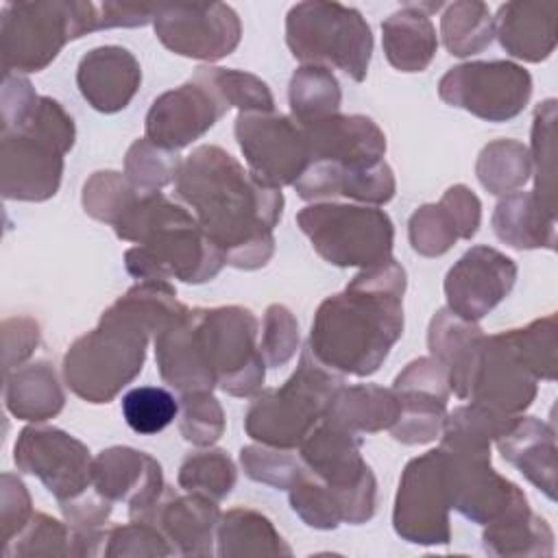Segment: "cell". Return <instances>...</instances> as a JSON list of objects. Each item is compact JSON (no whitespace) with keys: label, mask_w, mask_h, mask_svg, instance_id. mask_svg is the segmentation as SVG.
<instances>
[{"label":"cell","mask_w":558,"mask_h":558,"mask_svg":"<svg viewBox=\"0 0 558 558\" xmlns=\"http://www.w3.org/2000/svg\"><path fill=\"white\" fill-rule=\"evenodd\" d=\"M174 194L192 207L229 266L255 270L270 262L283 194L257 181L233 155L211 144L194 148L181 161Z\"/></svg>","instance_id":"1"},{"label":"cell","mask_w":558,"mask_h":558,"mask_svg":"<svg viewBox=\"0 0 558 558\" xmlns=\"http://www.w3.org/2000/svg\"><path fill=\"white\" fill-rule=\"evenodd\" d=\"M187 307L170 281H140L111 307L96 329L76 338L63 355V379L89 403H109L144 366L150 336Z\"/></svg>","instance_id":"2"},{"label":"cell","mask_w":558,"mask_h":558,"mask_svg":"<svg viewBox=\"0 0 558 558\" xmlns=\"http://www.w3.org/2000/svg\"><path fill=\"white\" fill-rule=\"evenodd\" d=\"M405 270L388 257L327 296L312 320L310 351L340 375L368 377L403 333Z\"/></svg>","instance_id":"3"},{"label":"cell","mask_w":558,"mask_h":558,"mask_svg":"<svg viewBox=\"0 0 558 558\" xmlns=\"http://www.w3.org/2000/svg\"><path fill=\"white\" fill-rule=\"evenodd\" d=\"M113 229L135 244L124 253V266L140 281L205 283L227 264L196 216L161 192L140 194Z\"/></svg>","instance_id":"4"},{"label":"cell","mask_w":558,"mask_h":558,"mask_svg":"<svg viewBox=\"0 0 558 558\" xmlns=\"http://www.w3.org/2000/svg\"><path fill=\"white\" fill-rule=\"evenodd\" d=\"M70 113L50 96H39L28 120L2 133L0 190L7 201H48L63 174V155L74 146Z\"/></svg>","instance_id":"5"},{"label":"cell","mask_w":558,"mask_h":558,"mask_svg":"<svg viewBox=\"0 0 558 558\" xmlns=\"http://www.w3.org/2000/svg\"><path fill=\"white\" fill-rule=\"evenodd\" d=\"M342 375L325 366L305 347L296 371L279 388L259 390L244 416L246 434L268 447L296 449L323 421Z\"/></svg>","instance_id":"6"},{"label":"cell","mask_w":558,"mask_h":558,"mask_svg":"<svg viewBox=\"0 0 558 558\" xmlns=\"http://www.w3.org/2000/svg\"><path fill=\"white\" fill-rule=\"evenodd\" d=\"M94 31H100V11L94 2H7L0 15L2 68L17 74L41 72L68 41Z\"/></svg>","instance_id":"7"},{"label":"cell","mask_w":558,"mask_h":558,"mask_svg":"<svg viewBox=\"0 0 558 558\" xmlns=\"http://www.w3.org/2000/svg\"><path fill=\"white\" fill-rule=\"evenodd\" d=\"M286 44L303 65L338 68L364 81L373 54V33L362 13L340 2H299L286 17Z\"/></svg>","instance_id":"8"},{"label":"cell","mask_w":558,"mask_h":558,"mask_svg":"<svg viewBox=\"0 0 558 558\" xmlns=\"http://www.w3.org/2000/svg\"><path fill=\"white\" fill-rule=\"evenodd\" d=\"M190 314L198 355L216 388L231 397H255L266 377L255 314L242 305L194 307Z\"/></svg>","instance_id":"9"},{"label":"cell","mask_w":558,"mask_h":558,"mask_svg":"<svg viewBox=\"0 0 558 558\" xmlns=\"http://www.w3.org/2000/svg\"><path fill=\"white\" fill-rule=\"evenodd\" d=\"M296 225L314 251L338 268H371L392 257L395 227L379 207L314 203L296 214Z\"/></svg>","instance_id":"10"},{"label":"cell","mask_w":558,"mask_h":558,"mask_svg":"<svg viewBox=\"0 0 558 558\" xmlns=\"http://www.w3.org/2000/svg\"><path fill=\"white\" fill-rule=\"evenodd\" d=\"M360 449V434H353L325 418L299 445V458L303 466L314 477L347 497L351 525H360L373 519L377 504V482Z\"/></svg>","instance_id":"11"},{"label":"cell","mask_w":558,"mask_h":558,"mask_svg":"<svg viewBox=\"0 0 558 558\" xmlns=\"http://www.w3.org/2000/svg\"><path fill=\"white\" fill-rule=\"evenodd\" d=\"M449 510L445 449L436 447L405 464L395 497L392 525L408 543L447 545L451 538Z\"/></svg>","instance_id":"12"},{"label":"cell","mask_w":558,"mask_h":558,"mask_svg":"<svg viewBox=\"0 0 558 558\" xmlns=\"http://www.w3.org/2000/svg\"><path fill=\"white\" fill-rule=\"evenodd\" d=\"M438 96L486 122L519 116L532 96V76L512 61H471L445 72Z\"/></svg>","instance_id":"13"},{"label":"cell","mask_w":558,"mask_h":558,"mask_svg":"<svg viewBox=\"0 0 558 558\" xmlns=\"http://www.w3.org/2000/svg\"><path fill=\"white\" fill-rule=\"evenodd\" d=\"M235 140L248 172L264 185L281 190L294 185L310 166V146L303 126L275 111H240Z\"/></svg>","instance_id":"14"},{"label":"cell","mask_w":558,"mask_h":558,"mask_svg":"<svg viewBox=\"0 0 558 558\" xmlns=\"http://www.w3.org/2000/svg\"><path fill=\"white\" fill-rule=\"evenodd\" d=\"M13 460L20 471L37 475L59 504L92 486L89 449L59 427L39 423L24 427L15 440Z\"/></svg>","instance_id":"15"},{"label":"cell","mask_w":558,"mask_h":558,"mask_svg":"<svg viewBox=\"0 0 558 558\" xmlns=\"http://www.w3.org/2000/svg\"><path fill=\"white\" fill-rule=\"evenodd\" d=\"M445 477L451 508L473 523L488 525L530 508L525 493L490 466V453L445 449Z\"/></svg>","instance_id":"16"},{"label":"cell","mask_w":558,"mask_h":558,"mask_svg":"<svg viewBox=\"0 0 558 558\" xmlns=\"http://www.w3.org/2000/svg\"><path fill=\"white\" fill-rule=\"evenodd\" d=\"M153 24L168 50L201 61L231 54L242 37L240 17L225 2L157 7Z\"/></svg>","instance_id":"17"},{"label":"cell","mask_w":558,"mask_h":558,"mask_svg":"<svg viewBox=\"0 0 558 558\" xmlns=\"http://www.w3.org/2000/svg\"><path fill=\"white\" fill-rule=\"evenodd\" d=\"M231 107L198 74L157 96L146 113V140L166 148L181 150L203 137Z\"/></svg>","instance_id":"18"},{"label":"cell","mask_w":558,"mask_h":558,"mask_svg":"<svg viewBox=\"0 0 558 558\" xmlns=\"http://www.w3.org/2000/svg\"><path fill=\"white\" fill-rule=\"evenodd\" d=\"M392 392L399 401V416L390 427L392 438L403 445L436 440L442 432L449 399L445 366L434 357H418L397 375Z\"/></svg>","instance_id":"19"},{"label":"cell","mask_w":558,"mask_h":558,"mask_svg":"<svg viewBox=\"0 0 558 558\" xmlns=\"http://www.w3.org/2000/svg\"><path fill=\"white\" fill-rule=\"evenodd\" d=\"M517 264L497 248H469L445 277L447 307L464 320L477 323L512 290Z\"/></svg>","instance_id":"20"},{"label":"cell","mask_w":558,"mask_h":558,"mask_svg":"<svg viewBox=\"0 0 558 558\" xmlns=\"http://www.w3.org/2000/svg\"><path fill=\"white\" fill-rule=\"evenodd\" d=\"M538 379L514 355L506 331L486 336L473 371L469 399L501 414H521L532 405Z\"/></svg>","instance_id":"21"},{"label":"cell","mask_w":558,"mask_h":558,"mask_svg":"<svg viewBox=\"0 0 558 558\" xmlns=\"http://www.w3.org/2000/svg\"><path fill=\"white\" fill-rule=\"evenodd\" d=\"M159 462L133 447H109L94 458L92 488L111 504L126 501L129 519L142 521L163 490Z\"/></svg>","instance_id":"22"},{"label":"cell","mask_w":558,"mask_h":558,"mask_svg":"<svg viewBox=\"0 0 558 558\" xmlns=\"http://www.w3.org/2000/svg\"><path fill=\"white\" fill-rule=\"evenodd\" d=\"M482 218L480 198L462 183L451 185L438 203L418 207L408 222L410 244L418 255H445L458 240H471Z\"/></svg>","instance_id":"23"},{"label":"cell","mask_w":558,"mask_h":558,"mask_svg":"<svg viewBox=\"0 0 558 558\" xmlns=\"http://www.w3.org/2000/svg\"><path fill=\"white\" fill-rule=\"evenodd\" d=\"M142 521L157 525L172 545L174 554L209 556L214 554L220 510L218 501L205 495H179L170 486H163L161 495Z\"/></svg>","instance_id":"24"},{"label":"cell","mask_w":558,"mask_h":558,"mask_svg":"<svg viewBox=\"0 0 558 558\" xmlns=\"http://www.w3.org/2000/svg\"><path fill=\"white\" fill-rule=\"evenodd\" d=\"M301 126L310 146V163L331 161L340 166H368L384 159L386 135L366 116L331 113Z\"/></svg>","instance_id":"25"},{"label":"cell","mask_w":558,"mask_h":558,"mask_svg":"<svg viewBox=\"0 0 558 558\" xmlns=\"http://www.w3.org/2000/svg\"><path fill=\"white\" fill-rule=\"evenodd\" d=\"M303 201H320L344 196L364 205H386L397 190L390 166L381 159L368 166H340L331 161H314L294 183Z\"/></svg>","instance_id":"26"},{"label":"cell","mask_w":558,"mask_h":558,"mask_svg":"<svg viewBox=\"0 0 558 558\" xmlns=\"http://www.w3.org/2000/svg\"><path fill=\"white\" fill-rule=\"evenodd\" d=\"M142 83L137 59L122 46L89 50L76 70V85L83 98L100 113L124 109Z\"/></svg>","instance_id":"27"},{"label":"cell","mask_w":558,"mask_h":558,"mask_svg":"<svg viewBox=\"0 0 558 558\" xmlns=\"http://www.w3.org/2000/svg\"><path fill=\"white\" fill-rule=\"evenodd\" d=\"M499 453L519 473L547 495L556 499V432L551 425L517 414L510 427L495 440Z\"/></svg>","instance_id":"28"},{"label":"cell","mask_w":558,"mask_h":558,"mask_svg":"<svg viewBox=\"0 0 558 558\" xmlns=\"http://www.w3.org/2000/svg\"><path fill=\"white\" fill-rule=\"evenodd\" d=\"M484 338L486 336L477 323L460 318L449 307L438 310L429 323L427 344L432 357L445 366L449 390H453L460 399H469V388Z\"/></svg>","instance_id":"29"},{"label":"cell","mask_w":558,"mask_h":558,"mask_svg":"<svg viewBox=\"0 0 558 558\" xmlns=\"http://www.w3.org/2000/svg\"><path fill=\"white\" fill-rule=\"evenodd\" d=\"M493 22L501 48L514 59L538 63L556 48L554 2H506Z\"/></svg>","instance_id":"30"},{"label":"cell","mask_w":558,"mask_h":558,"mask_svg":"<svg viewBox=\"0 0 558 558\" xmlns=\"http://www.w3.org/2000/svg\"><path fill=\"white\" fill-rule=\"evenodd\" d=\"M495 235L514 248H554L556 214L534 192H510L493 211Z\"/></svg>","instance_id":"31"},{"label":"cell","mask_w":558,"mask_h":558,"mask_svg":"<svg viewBox=\"0 0 558 558\" xmlns=\"http://www.w3.org/2000/svg\"><path fill=\"white\" fill-rule=\"evenodd\" d=\"M381 44L392 68L401 72H423L436 54L438 37L429 15L414 2L384 20Z\"/></svg>","instance_id":"32"},{"label":"cell","mask_w":558,"mask_h":558,"mask_svg":"<svg viewBox=\"0 0 558 558\" xmlns=\"http://www.w3.org/2000/svg\"><path fill=\"white\" fill-rule=\"evenodd\" d=\"M397 416L399 401L392 388H381L375 384H342L333 395L323 418L353 434H373L390 429Z\"/></svg>","instance_id":"33"},{"label":"cell","mask_w":558,"mask_h":558,"mask_svg":"<svg viewBox=\"0 0 558 558\" xmlns=\"http://www.w3.org/2000/svg\"><path fill=\"white\" fill-rule=\"evenodd\" d=\"M4 377V405L15 418L44 423L61 412L65 397L48 362L20 366Z\"/></svg>","instance_id":"34"},{"label":"cell","mask_w":558,"mask_h":558,"mask_svg":"<svg viewBox=\"0 0 558 558\" xmlns=\"http://www.w3.org/2000/svg\"><path fill=\"white\" fill-rule=\"evenodd\" d=\"M216 554L222 558L242 556H290V545L275 530L270 519L251 510L233 508L220 514L216 527Z\"/></svg>","instance_id":"35"},{"label":"cell","mask_w":558,"mask_h":558,"mask_svg":"<svg viewBox=\"0 0 558 558\" xmlns=\"http://www.w3.org/2000/svg\"><path fill=\"white\" fill-rule=\"evenodd\" d=\"M482 543L493 556H551L554 532L527 508L484 525Z\"/></svg>","instance_id":"36"},{"label":"cell","mask_w":558,"mask_h":558,"mask_svg":"<svg viewBox=\"0 0 558 558\" xmlns=\"http://www.w3.org/2000/svg\"><path fill=\"white\" fill-rule=\"evenodd\" d=\"M514 416L501 414L475 401H471L469 405H458L445 416L440 447L453 451L490 453V442L510 427Z\"/></svg>","instance_id":"37"},{"label":"cell","mask_w":558,"mask_h":558,"mask_svg":"<svg viewBox=\"0 0 558 558\" xmlns=\"http://www.w3.org/2000/svg\"><path fill=\"white\" fill-rule=\"evenodd\" d=\"M290 111L299 124H310L340 109V85L325 65H301L290 78Z\"/></svg>","instance_id":"38"},{"label":"cell","mask_w":558,"mask_h":558,"mask_svg":"<svg viewBox=\"0 0 558 558\" xmlns=\"http://www.w3.org/2000/svg\"><path fill=\"white\" fill-rule=\"evenodd\" d=\"M445 48L456 57L482 52L495 37V22L484 2L460 0L445 9L440 17Z\"/></svg>","instance_id":"39"},{"label":"cell","mask_w":558,"mask_h":558,"mask_svg":"<svg viewBox=\"0 0 558 558\" xmlns=\"http://www.w3.org/2000/svg\"><path fill=\"white\" fill-rule=\"evenodd\" d=\"M532 172L530 150L517 140H495L477 157L475 174L480 183L497 196L517 192Z\"/></svg>","instance_id":"40"},{"label":"cell","mask_w":558,"mask_h":558,"mask_svg":"<svg viewBox=\"0 0 558 558\" xmlns=\"http://www.w3.org/2000/svg\"><path fill=\"white\" fill-rule=\"evenodd\" d=\"M238 473L233 460L222 449L201 447L185 456L179 469V486L185 493H198L214 501L225 499L235 486Z\"/></svg>","instance_id":"41"},{"label":"cell","mask_w":558,"mask_h":558,"mask_svg":"<svg viewBox=\"0 0 558 558\" xmlns=\"http://www.w3.org/2000/svg\"><path fill=\"white\" fill-rule=\"evenodd\" d=\"M506 338L514 355L536 379H545V381L556 379V364H558L556 314L538 318L521 329H508Z\"/></svg>","instance_id":"42"},{"label":"cell","mask_w":558,"mask_h":558,"mask_svg":"<svg viewBox=\"0 0 558 558\" xmlns=\"http://www.w3.org/2000/svg\"><path fill=\"white\" fill-rule=\"evenodd\" d=\"M536 185L534 194L538 201L556 214V100L541 102L534 111L532 124V153H530Z\"/></svg>","instance_id":"43"},{"label":"cell","mask_w":558,"mask_h":558,"mask_svg":"<svg viewBox=\"0 0 558 558\" xmlns=\"http://www.w3.org/2000/svg\"><path fill=\"white\" fill-rule=\"evenodd\" d=\"M179 168L181 159L174 150H166L146 137L135 140L124 159V177L137 194L161 192V187L177 181Z\"/></svg>","instance_id":"44"},{"label":"cell","mask_w":558,"mask_h":558,"mask_svg":"<svg viewBox=\"0 0 558 558\" xmlns=\"http://www.w3.org/2000/svg\"><path fill=\"white\" fill-rule=\"evenodd\" d=\"M290 506L303 523L316 530H333L344 523V506L338 490L307 475V469L290 488Z\"/></svg>","instance_id":"45"},{"label":"cell","mask_w":558,"mask_h":558,"mask_svg":"<svg viewBox=\"0 0 558 558\" xmlns=\"http://www.w3.org/2000/svg\"><path fill=\"white\" fill-rule=\"evenodd\" d=\"M2 554L9 556H74L72 527L44 514L33 512L31 521L4 543Z\"/></svg>","instance_id":"46"},{"label":"cell","mask_w":558,"mask_h":558,"mask_svg":"<svg viewBox=\"0 0 558 558\" xmlns=\"http://www.w3.org/2000/svg\"><path fill=\"white\" fill-rule=\"evenodd\" d=\"M140 194L129 179L113 170L94 172L83 185V207L92 218L116 227Z\"/></svg>","instance_id":"47"},{"label":"cell","mask_w":558,"mask_h":558,"mask_svg":"<svg viewBox=\"0 0 558 558\" xmlns=\"http://www.w3.org/2000/svg\"><path fill=\"white\" fill-rule=\"evenodd\" d=\"M196 72L222 96L229 107L240 111H275L272 94L259 76L242 70L211 65H201Z\"/></svg>","instance_id":"48"},{"label":"cell","mask_w":558,"mask_h":558,"mask_svg":"<svg viewBox=\"0 0 558 558\" xmlns=\"http://www.w3.org/2000/svg\"><path fill=\"white\" fill-rule=\"evenodd\" d=\"M179 414V401L161 386L131 388L122 397V416L137 434H157L166 429Z\"/></svg>","instance_id":"49"},{"label":"cell","mask_w":558,"mask_h":558,"mask_svg":"<svg viewBox=\"0 0 558 558\" xmlns=\"http://www.w3.org/2000/svg\"><path fill=\"white\" fill-rule=\"evenodd\" d=\"M240 464L244 473L272 488H292V484L305 473L301 458L292 449H279L268 445H248L240 451Z\"/></svg>","instance_id":"50"},{"label":"cell","mask_w":558,"mask_h":558,"mask_svg":"<svg viewBox=\"0 0 558 558\" xmlns=\"http://www.w3.org/2000/svg\"><path fill=\"white\" fill-rule=\"evenodd\" d=\"M181 436L196 447H211L225 432V412L211 392L181 395Z\"/></svg>","instance_id":"51"},{"label":"cell","mask_w":558,"mask_h":558,"mask_svg":"<svg viewBox=\"0 0 558 558\" xmlns=\"http://www.w3.org/2000/svg\"><path fill=\"white\" fill-rule=\"evenodd\" d=\"M174 549L161 530L146 521H131L102 532L100 556H172Z\"/></svg>","instance_id":"52"},{"label":"cell","mask_w":558,"mask_h":558,"mask_svg":"<svg viewBox=\"0 0 558 558\" xmlns=\"http://www.w3.org/2000/svg\"><path fill=\"white\" fill-rule=\"evenodd\" d=\"M299 323L286 305H270L264 314V331L259 351L266 366L286 364L299 349Z\"/></svg>","instance_id":"53"},{"label":"cell","mask_w":558,"mask_h":558,"mask_svg":"<svg viewBox=\"0 0 558 558\" xmlns=\"http://www.w3.org/2000/svg\"><path fill=\"white\" fill-rule=\"evenodd\" d=\"M0 525H2V543H9L22 527L31 521V495L24 482L11 473H2L0 480Z\"/></svg>","instance_id":"54"},{"label":"cell","mask_w":558,"mask_h":558,"mask_svg":"<svg viewBox=\"0 0 558 558\" xmlns=\"http://www.w3.org/2000/svg\"><path fill=\"white\" fill-rule=\"evenodd\" d=\"M39 96L26 76L17 72H4L2 78V133L22 126L33 113Z\"/></svg>","instance_id":"55"},{"label":"cell","mask_w":558,"mask_h":558,"mask_svg":"<svg viewBox=\"0 0 558 558\" xmlns=\"http://www.w3.org/2000/svg\"><path fill=\"white\" fill-rule=\"evenodd\" d=\"M39 344V325L28 316L7 318L2 323V349H4V375L15 371L28 360Z\"/></svg>","instance_id":"56"}]
</instances>
